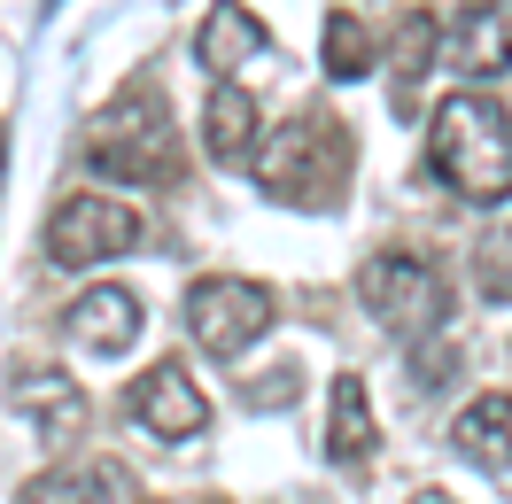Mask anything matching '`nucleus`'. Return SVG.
Instances as JSON below:
<instances>
[{
  "mask_svg": "<svg viewBox=\"0 0 512 504\" xmlns=\"http://www.w3.org/2000/svg\"><path fill=\"white\" fill-rule=\"evenodd\" d=\"M435 47H443V24H435L427 8H412V16L396 24V109H404V117L419 109V78L435 70Z\"/></svg>",
  "mask_w": 512,
  "mask_h": 504,
  "instance_id": "dca6fc26",
  "label": "nucleus"
},
{
  "mask_svg": "<svg viewBox=\"0 0 512 504\" xmlns=\"http://www.w3.org/2000/svg\"><path fill=\"white\" fill-rule=\"evenodd\" d=\"M70 342L86 349V357H125L140 334H148V303L132 295V287H86L78 303L63 311Z\"/></svg>",
  "mask_w": 512,
  "mask_h": 504,
  "instance_id": "6e6552de",
  "label": "nucleus"
},
{
  "mask_svg": "<svg viewBox=\"0 0 512 504\" xmlns=\"http://www.w3.org/2000/svg\"><path fill=\"white\" fill-rule=\"evenodd\" d=\"M373 442H381V427H373V404H365V380L342 373L334 396H326V458L334 466H365Z\"/></svg>",
  "mask_w": 512,
  "mask_h": 504,
  "instance_id": "4468645a",
  "label": "nucleus"
},
{
  "mask_svg": "<svg viewBox=\"0 0 512 504\" xmlns=\"http://www.w3.org/2000/svg\"><path fill=\"white\" fill-rule=\"evenodd\" d=\"M326 78H334V86H350V78H365V70H373V32H365V24H357L350 8H334V16H326Z\"/></svg>",
  "mask_w": 512,
  "mask_h": 504,
  "instance_id": "f3484780",
  "label": "nucleus"
},
{
  "mask_svg": "<svg viewBox=\"0 0 512 504\" xmlns=\"http://www.w3.org/2000/svg\"><path fill=\"white\" fill-rule=\"evenodd\" d=\"M357 303H365L373 326H388L396 342H419V334H435L450 318V280L427 256L381 249V256H365V272H357Z\"/></svg>",
  "mask_w": 512,
  "mask_h": 504,
  "instance_id": "20e7f679",
  "label": "nucleus"
},
{
  "mask_svg": "<svg viewBox=\"0 0 512 504\" xmlns=\"http://www.w3.org/2000/svg\"><path fill=\"white\" fill-rule=\"evenodd\" d=\"M0 171H8V132H0Z\"/></svg>",
  "mask_w": 512,
  "mask_h": 504,
  "instance_id": "4be33fe9",
  "label": "nucleus"
},
{
  "mask_svg": "<svg viewBox=\"0 0 512 504\" xmlns=\"http://www.w3.org/2000/svg\"><path fill=\"white\" fill-rule=\"evenodd\" d=\"M295 396H303V373H295V365H280V373H264V380L241 388V404H249V411H288Z\"/></svg>",
  "mask_w": 512,
  "mask_h": 504,
  "instance_id": "6ab92c4d",
  "label": "nucleus"
},
{
  "mask_svg": "<svg viewBox=\"0 0 512 504\" xmlns=\"http://www.w3.org/2000/svg\"><path fill=\"white\" fill-rule=\"evenodd\" d=\"M412 373H419V388H435V380H450V373H458V349H419V357H412Z\"/></svg>",
  "mask_w": 512,
  "mask_h": 504,
  "instance_id": "aec40b11",
  "label": "nucleus"
},
{
  "mask_svg": "<svg viewBox=\"0 0 512 504\" xmlns=\"http://www.w3.org/2000/svg\"><path fill=\"white\" fill-rule=\"evenodd\" d=\"M125 404H132V427H148L156 442H194L210 427V396L187 380V365H148Z\"/></svg>",
  "mask_w": 512,
  "mask_h": 504,
  "instance_id": "0eeeda50",
  "label": "nucleus"
},
{
  "mask_svg": "<svg viewBox=\"0 0 512 504\" xmlns=\"http://www.w3.org/2000/svg\"><path fill=\"white\" fill-rule=\"evenodd\" d=\"M474 287L489 295V303H512V218L489 225L474 241Z\"/></svg>",
  "mask_w": 512,
  "mask_h": 504,
  "instance_id": "a211bd4d",
  "label": "nucleus"
},
{
  "mask_svg": "<svg viewBox=\"0 0 512 504\" xmlns=\"http://www.w3.org/2000/svg\"><path fill=\"white\" fill-rule=\"evenodd\" d=\"M86 163L109 171V179H132V187L179 179V132H171V109L156 101V86L117 94L94 125H86Z\"/></svg>",
  "mask_w": 512,
  "mask_h": 504,
  "instance_id": "7ed1b4c3",
  "label": "nucleus"
},
{
  "mask_svg": "<svg viewBox=\"0 0 512 504\" xmlns=\"http://www.w3.org/2000/svg\"><path fill=\"white\" fill-rule=\"evenodd\" d=\"M427 156L458 202H505L512 194V109L489 94H450L427 125Z\"/></svg>",
  "mask_w": 512,
  "mask_h": 504,
  "instance_id": "f03ea898",
  "label": "nucleus"
},
{
  "mask_svg": "<svg viewBox=\"0 0 512 504\" xmlns=\"http://www.w3.org/2000/svg\"><path fill=\"white\" fill-rule=\"evenodd\" d=\"M16 411L39 427V442H78L86 435V396H78V380L55 373V365H32V373L16 380Z\"/></svg>",
  "mask_w": 512,
  "mask_h": 504,
  "instance_id": "f8f14e48",
  "label": "nucleus"
},
{
  "mask_svg": "<svg viewBox=\"0 0 512 504\" xmlns=\"http://www.w3.org/2000/svg\"><path fill=\"white\" fill-rule=\"evenodd\" d=\"M450 450L481 473H512V396H474V404L450 419Z\"/></svg>",
  "mask_w": 512,
  "mask_h": 504,
  "instance_id": "ddd939ff",
  "label": "nucleus"
},
{
  "mask_svg": "<svg viewBox=\"0 0 512 504\" xmlns=\"http://www.w3.org/2000/svg\"><path fill=\"white\" fill-rule=\"evenodd\" d=\"M24 504H140V481H132L125 458H63L24 481Z\"/></svg>",
  "mask_w": 512,
  "mask_h": 504,
  "instance_id": "1a4fd4ad",
  "label": "nucleus"
},
{
  "mask_svg": "<svg viewBox=\"0 0 512 504\" xmlns=\"http://www.w3.org/2000/svg\"><path fill=\"white\" fill-rule=\"evenodd\" d=\"M450 63L466 70L474 86L512 70V8H505V0H474V8L458 16V32H450Z\"/></svg>",
  "mask_w": 512,
  "mask_h": 504,
  "instance_id": "9b49d317",
  "label": "nucleus"
},
{
  "mask_svg": "<svg viewBox=\"0 0 512 504\" xmlns=\"http://www.w3.org/2000/svg\"><path fill=\"white\" fill-rule=\"evenodd\" d=\"M140 241H148V225L117 194H70L47 218V256L55 264H109V256H132Z\"/></svg>",
  "mask_w": 512,
  "mask_h": 504,
  "instance_id": "423d86ee",
  "label": "nucleus"
},
{
  "mask_svg": "<svg viewBox=\"0 0 512 504\" xmlns=\"http://www.w3.org/2000/svg\"><path fill=\"white\" fill-rule=\"evenodd\" d=\"M256 132H264L256 94L218 86V94H210V109H202V148H210V163H249V156H256Z\"/></svg>",
  "mask_w": 512,
  "mask_h": 504,
  "instance_id": "2eb2a0df",
  "label": "nucleus"
},
{
  "mask_svg": "<svg viewBox=\"0 0 512 504\" xmlns=\"http://www.w3.org/2000/svg\"><path fill=\"white\" fill-rule=\"evenodd\" d=\"M272 311H280L272 287L241 280V272H210L187 287V334L202 342V357H225V365L272 334Z\"/></svg>",
  "mask_w": 512,
  "mask_h": 504,
  "instance_id": "39448f33",
  "label": "nucleus"
},
{
  "mask_svg": "<svg viewBox=\"0 0 512 504\" xmlns=\"http://www.w3.org/2000/svg\"><path fill=\"white\" fill-rule=\"evenodd\" d=\"M272 55V32L256 24V8L241 0H210V16L194 24V63L218 70V86H233V70H256Z\"/></svg>",
  "mask_w": 512,
  "mask_h": 504,
  "instance_id": "9d476101",
  "label": "nucleus"
},
{
  "mask_svg": "<svg viewBox=\"0 0 512 504\" xmlns=\"http://www.w3.org/2000/svg\"><path fill=\"white\" fill-rule=\"evenodd\" d=\"M412 504H458V497H443V489H419V497Z\"/></svg>",
  "mask_w": 512,
  "mask_h": 504,
  "instance_id": "412c9836",
  "label": "nucleus"
},
{
  "mask_svg": "<svg viewBox=\"0 0 512 504\" xmlns=\"http://www.w3.org/2000/svg\"><path fill=\"white\" fill-rule=\"evenodd\" d=\"M256 187L272 194V202H295V210H334L342 187H350V125L334 117V109H295L280 132H264L256 140Z\"/></svg>",
  "mask_w": 512,
  "mask_h": 504,
  "instance_id": "f257e3e1",
  "label": "nucleus"
}]
</instances>
